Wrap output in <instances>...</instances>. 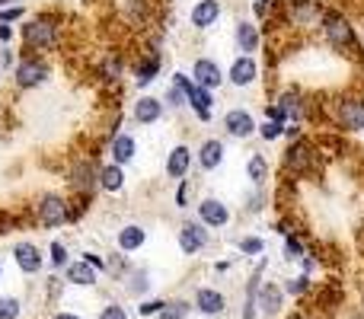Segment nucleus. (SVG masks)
Listing matches in <instances>:
<instances>
[{"label":"nucleus","instance_id":"nucleus-10","mask_svg":"<svg viewBox=\"0 0 364 319\" xmlns=\"http://www.w3.org/2000/svg\"><path fill=\"white\" fill-rule=\"evenodd\" d=\"M336 121L346 131H361L364 128V99H355V96H346V99L336 102Z\"/></svg>","mask_w":364,"mask_h":319},{"label":"nucleus","instance_id":"nucleus-47","mask_svg":"<svg viewBox=\"0 0 364 319\" xmlns=\"http://www.w3.org/2000/svg\"><path fill=\"white\" fill-rule=\"evenodd\" d=\"M0 42H13V29H10V26H0Z\"/></svg>","mask_w":364,"mask_h":319},{"label":"nucleus","instance_id":"nucleus-9","mask_svg":"<svg viewBox=\"0 0 364 319\" xmlns=\"http://www.w3.org/2000/svg\"><path fill=\"white\" fill-rule=\"evenodd\" d=\"M13 262H16V269L23 271V275H38L45 259H42V249H38L36 243L19 239V243H13Z\"/></svg>","mask_w":364,"mask_h":319},{"label":"nucleus","instance_id":"nucleus-32","mask_svg":"<svg viewBox=\"0 0 364 319\" xmlns=\"http://www.w3.org/2000/svg\"><path fill=\"white\" fill-rule=\"evenodd\" d=\"M304 256H307V249H304V239L294 237V233H284V259H288V262H301Z\"/></svg>","mask_w":364,"mask_h":319},{"label":"nucleus","instance_id":"nucleus-48","mask_svg":"<svg viewBox=\"0 0 364 319\" xmlns=\"http://www.w3.org/2000/svg\"><path fill=\"white\" fill-rule=\"evenodd\" d=\"M51 319H83V316L70 313V310H61V313H51Z\"/></svg>","mask_w":364,"mask_h":319},{"label":"nucleus","instance_id":"nucleus-21","mask_svg":"<svg viewBox=\"0 0 364 319\" xmlns=\"http://www.w3.org/2000/svg\"><path fill=\"white\" fill-rule=\"evenodd\" d=\"M115 243H119L122 252H138L141 246L147 243V230L141 224H125L119 233H115Z\"/></svg>","mask_w":364,"mask_h":319},{"label":"nucleus","instance_id":"nucleus-41","mask_svg":"<svg viewBox=\"0 0 364 319\" xmlns=\"http://www.w3.org/2000/svg\"><path fill=\"white\" fill-rule=\"evenodd\" d=\"M102 74H106V80H119V74H122V61H119V58H109L106 67H102Z\"/></svg>","mask_w":364,"mask_h":319},{"label":"nucleus","instance_id":"nucleus-45","mask_svg":"<svg viewBox=\"0 0 364 319\" xmlns=\"http://www.w3.org/2000/svg\"><path fill=\"white\" fill-rule=\"evenodd\" d=\"M265 119L278 121V125H284V121H288V119H284V112H282V106H269V109H265Z\"/></svg>","mask_w":364,"mask_h":319},{"label":"nucleus","instance_id":"nucleus-17","mask_svg":"<svg viewBox=\"0 0 364 319\" xmlns=\"http://www.w3.org/2000/svg\"><path fill=\"white\" fill-rule=\"evenodd\" d=\"M192 169V147H186V144H176L170 151V157H166V175L170 179H186V173Z\"/></svg>","mask_w":364,"mask_h":319},{"label":"nucleus","instance_id":"nucleus-46","mask_svg":"<svg viewBox=\"0 0 364 319\" xmlns=\"http://www.w3.org/2000/svg\"><path fill=\"white\" fill-rule=\"evenodd\" d=\"M272 6H275V0H256V16H259V19H265V16H269Z\"/></svg>","mask_w":364,"mask_h":319},{"label":"nucleus","instance_id":"nucleus-38","mask_svg":"<svg viewBox=\"0 0 364 319\" xmlns=\"http://www.w3.org/2000/svg\"><path fill=\"white\" fill-rule=\"evenodd\" d=\"M259 134H262L265 141H278V138L284 134V125H278V121H269V119H265L262 125H259Z\"/></svg>","mask_w":364,"mask_h":319},{"label":"nucleus","instance_id":"nucleus-23","mask_svg":"<svg viewBox=\"0 0 364 319\" xmlns=\"http://www.w3.org/2000/svg\"><path fill=\"white\" fill-rule=\"evenodd\" d=\"M314 147L307 144V141H294V144H291V151H288V166L294 169V173H307L310 166H314Z\"/></svg>","mask_w":364,"mask_h":319},{"label":"nucleus","instance_id":"nucleus-43","mask_svg":"<svg viewBox=\"0 0 364 319\" xmlns=\"http://www.w3.org/2000/svg\"><path fill=\"white\" fill-rule=\"evenodd\" d=\"M83 262H87L90 269H96V271H106V262H102L96 252H83Z\"/></svg>","mask_w":364,"mask_h":319},{"label":"nucleus","instance_id":"nucleus-13","mask_svg":"<svg viewBox=\"0 0 364 319\" xmlns=\"http://www.w3.org/2000/svg\"><path fill=\"white\" fill-rule=\"evenodd\" d=\"M198 220L205 227H211V230H218V227L230 224V211H227V205L220 198H201L198 201Z\"/></svg>","mask_w":364,"mask_h":319},{"label":"nucleus","instance_id":"nucleus-28","mask_svg":"<svg viewBox=\"0 0 364 319\" xmlns=\"http://www.w3.org/2000/svg\"><path fill=\"white\" fill-rule=\"evenodd\" d=\"M157 70H160V55H147L144 61L134 67V80H138V87H147V83H154Z\"/></svg>","mask_w":364,"mask_h":319},{"label":"nucleus","instance_id":"nucleus-7","mask_svg":"<svg viewBox=\"0 0 364 319\" xmlns=\"http://www.w3.org/2000/svg\"><path fill=\"white\" fill-rule=\"evenodd\" d=\"M208 239H211V233H208V227L201 224V220H186V224L179 227V252L182 256H198V252L208 246Z\"/></svg>","mask_w":364,"mask_h":319},{"label":"nucleus","instance_id":"nucleus-15","mask_svg":"<svg viewBox=\"0 0 364 319\" xmlns=\"http://www.w3.org/2000/svg\"><path fill=\"white\" fill-rule=\"evenodd\" d=\"M227 77H230V83H233V87H250V83H256V77H259V64H256V58H246V55H240L237 61L230 64V70H227Z\"/></svg>","mask_w":364,"mask_h":319},{"label":"nucleus","instance_id":"nucleus-36","mask_svg":"<svg viewBox=\"0 0 364 319\" xmlns=\"http://www.w3.org/2000/svg\"><path fill=\"white\" fill-rule=\"evenodd\" d=\"M51 265H55V269H68V246H64L61 239L51 243Z\"/></svg>","mask_w":364,"mask_h":319},{"label":"nucleus","instance_id":"nucleus-37","mask_svg":"<svg viewBox=\"0 0 364 319\" xmlns=\"http://www.w3.org/2000/svg\"><path fill=\"white\" fill-rule=\"evenodd\" d=\"M96 319H128V310L122 307V303H115V301H109L106 307L100 310V316Z\"/></svg>","mask_w":364,"mask_h":319},{"label":"nucleus","instance_id":"nucleus-22","mask_svg":"<svg viewBox=\"0 0 364 319\" xmlns=\"http://www.w3.org/2000/svg\"><path fill=\"white\" fill-rule=\"evenodd\" d=\"M233 42L246 58H252V51L259 48V29L252 23H246V19H240L237 29H233Z\"/></svg>","mask_w":364,"mask_h":319},{"label":"nucleus","instance_id":"nucleus-30","mask_svg":"<svg viewBox=\"0 0 364 319\" xmlns=\"http://www.w3.org/2000/svg\"><path fill=\"white\" fill-rule=\"evenodd\" d=\"M188 313H192V301H182V297H176V301H166L164 313H160L157 319H188Z\"/></svg>","mask_w":364,"mask_h":319},{"label":"nucleus","instance_id":"nucleus-16","mask_svg":"<svg viewBox=\"0 0 364 319\" xmlns=\"http://www.w3.org/2000/svg\"><path fill=\"white\" fill-rule=\"evenodd\" d=\"M64 281L74 284V288H96V281H100V271L90 269L87 262H68V269H64Z\"/></svg>","mask_w":364,"mask_h":319},{"label":"nucleus","instance_id":"nucleus-35","mask_svg":"<svg viewBox=\"0 0 364 319\" xmlns=\"http://www.w3.org/2000/svg\"><path fill=\"white\" fill-rule=\"evenodd\" d=\"M164 307H166V301H160V297H157V301H141V303H138V316H141V319L160 316V313H164Z\"/></svg>","mask_w":364,"mask_h":319},{"label":"nucleus","instance_id":"nucleus-24","mask_svg":"<svg viewBox=\"0 0 364 319\" xmlns=\"http://www.w3.org/2000/svg\"><path fill=\"white\" fill-rule=\"evenodd\" d=\"M134 151H138V144H134L132 134H115L112 144H109V153H112L115 166H125V163H132L134 160Z\"/></svg>","mask_w":364,"mask_h":319},{"label":"nucleus","instance_id":"nucleus-8","mask_svg":"<svg viewBox=\"0 0 364 319\" xmlns=\"http://www.w3.org/2000/svg\"><path fill=\"white\" fill-rule=\"evenodd\" d=\"M70 188H77L80 195H93L100 188V169H96L93 160H77L70 166V175H68Z\"/></svg>","mask_w":364,"mask_h":319},{"label":"nucleus","instance_id":"nucleus-11","mask_svg":"<svg viewBox=\"0 0 364 319\" xmlns=\"http://www.w3.org/2000/svg\"><path fill=\"white\" fill-rule=\"evenodd\" d=\"M192 310H198L201 316H224L227 313V294L218 288H198L195 291Z\"/></svg>","mask_w":364,"mask_h":319},{"label":"nucleus","instance_id":"nucleus-27","mask_svg":"<svg viewBox=\"0 0 364 319\" xmlns=\"http://www.w3.org/2000/svg\"><path fill=\"white\" fill-rule=\"evenodd\" d=\"M246 175H250V182L256 188H262L265 179H269V160H265L262 153H252L250 163H246Z\"/></svg>","mask_w":364,"mask_h":319},{"label":"nucleus","instance_id":"nucleus-20","mask_svg":"<svg viewBox=\"0 0 364 319\" xmlns=\"http://www.w3.org/2000/svg\"><path fill=\"white\" fill-rule=\"evenodd\" d=\"M160 115H164V102H160L157 96H141V99L134 102V121H138V125H157Z\"/></svg>","mask_w":364,"mask_h":319},{"label":"nucleus","instance_id":"nucleus-40","mask_svg":"<svg viewBox=\"0 0 364 319\" xmlns=\"http://www.w3.org/2000/svg\"><path fill=\"white\" fill-rule=\"evenodd\" d=\"M262 188H256V192H250V195H246V211H250V214H256V211H262Z\"/></svg>","mask_w":364,"mask_h":319},{"label":"nucleus","instance_id":"nucleus-6","mask_svg":"<svg viewBox=\"0 0 364 319\" xmlns=\"http://www.w3.org/2000/svg\"><path fill=\"white\" fill-rule=\"evenodd\" d=\"M282 307H284L282 284H272V281L259 284V291H256V313L262 319H275V316H282Z\"/></svg>","mask_w":364,"mask_h":319},{"label":"nucleus","instance_id":"nucleus-1","mask_svg":"<svg viewBox=\"0 0 364 319\" xmlns=\"http://www.w3.org/2000/svg\"><path fill=\"white\" fill-rule=\"evenodd\" d=\"M58 32H61V26L55 16H48V13L32 16L29 23H23V45L29 51H48L58 45Z\"/></svg>","mask_w":364,"mask_h":319},{"label":"nucleus","instance_id":"nucleus-49","mask_svg":"<svg viewBox=\"0 0 364 319\" xmlns=\"http://www.w3.org/2000/svg\"><path fill=\"white\" fill-rule=\"evenodd\" d=\"M288 319H314V316H307V313H291Z\"/></svg>","mask_w":364,"mask_h":319},{"label":"nucleus","instance_id":"nucleus-52","mask_svg":"<svg viewBox=\"0 0 364 319\" xmlns=\"http://www.w3.org/2000/svg\"><path fill=\"white\" fill-rule=\"evenodd\" d=\"M0 275H4V259H0Z\"/></svg>","mask_w":364,"mask_h":319},{"label":"nucleus","instance_id":"nucleus-29","mask_svg":"<svg viewBox=\"0 0 364 319\" xmlns=\"http://www.w3.org/2000/svg\"><path fill=\"white\" fill-rule=\"evenodd\" d=\"M275 106H282L284 119H294V121H304V99L294 93H284L282 102H275Z\"/></svg>","mask_w":364,"mask_h":319},{"label":"nucleus","instance_id":"nucleus-19","mask_svg":"<svg viewBox=\"0 0 364 319\" xmlns=\"http://www.w3.org/2000/svg\"><path fill=\"white\" fill-rule=\"evenodd\" d=\"M220 19V0H198L192 6V26L195 29H211Z\"/></svg>","mask_w":364,"mask_h":319},{"label":"nucleus","instance_id":"nucleus-33","mask_svg":"<svg viewBox=\"0 0 364 319\" xmlns=\"http://www.w3.org/2000/svg\"><path fill=\"white\" fill-rule=\"evenodd\" d=\"M19 316H23V301L13 294L0 297V319H19Z\"/></svg>","mask_w":364,"mask_h":319},{"label":"nucleus","instance_id":"nucleus-34","mask_svg":"<svg viewBox=\"0 0 364 319\" xmlns=\"http://www.w3.org/2000/svg\"><path fill=\"white\" fill-rule=\"evenodd\" d=\"M237 249L243 252V256H262V252H265V239L262 237H240L237 239Z\"/></svg>","mask_w":364,"mask_h":319},{"label":"nucleus","instance_id":"nucleus-4","mask_svg":"<svg viewBox=\"0 0 364 319\" xmlns=\"http://www.w3.org/2000/svg\"><path fill=\"white\" fill-rule=\"evenodd\" d=\"M48 64L42 61L38 55H26L16 61V70H13V83H16L19 90H32V87H42L45 80H48Z\"/></svg>","mask_w":364,"mask_h":319},{"label":"nucleus","instance_id":"nucleus-42","mask_svg":"<svg viewBox=\"0 0 364 319\" xmlns=\"http://www.w3.org/2000/svg\"><path fill=\"white\" fill-rule=\"evenodd\" d=\"M23 6H4V10H0V23H13V19H19L23 16Z\"/></svg>","mask_w":364,"mask_h":319},{"label":"nucleus","instance_id":"nucleus-3","mask_svg":"<svg viewBox=\"0 0 364 319\" xmlns=\"http://www.w3.org/2000/svg\"><path fill=\"white\" fill-rule=\"evenodd\" d=\"M173 87H179L182 93H186V106H192V112L198 115L201 121L211 119V102H214L211 90H205V87H198V83H192L186 74H173Z\"/></svg>","mask_w":364,"mask_h":319},{"label":"nucleus","instance_id":"nucleus-51","mask_svg":"<svg viewBox=\"0 0 364 319\" xmlns=\"http://www.w3.org/2000/svg\"><path fill=\"white\" fill-rule=\"evenodd\" d=\"M355 319H364V310H358V313H355Z\"/></svg>","mask_w":364,"mask_h":319},{"label":"nucleus","instance_id":"nucleus-39","mask_svg":"<svg viewBox=\"0 0 364 319\" xmlns=\"http://www.w3.org/2000/svg\"><path fill=\"white\" fill-rule=\"evenodd\" d=\"M166 106H170V109H182V106H186V93H182L179 87H170V90H166Z\"/></svg>","mask_w":364,"mask_h":319},{"label":"nucleus","instance_id":"nucleus-14","mask_svg":"<svg viewBox=\"0 0 364 319\" xmlns=\"http://www.w3.org/2000/svg\"><path fill=\"white\" fill-rule=\"evenodd\" d=\"M192 83H198V87H205V90H214L224 83V70H220V64L211 61V58H198V61L192 64Z\"/></svg>","mask_w":364,"mask_h":319},{"label":"nucleus","instance_id":"nucleus-2","mask_svg":"<svg viewBox=\"0 0 364 319\" xmlns=\"http://www.w3.org/2000/svg\"><path fill=\"white\" fill-rule=\"evenodd\" d=\"M36 217H38V224L48 227V230H55V227L68 224V220H70V205H68V198H64V195H58V192L38 195V201H36Z\"/></svg>","mask_w":364,"mask_h":319},{"label":"nucleus","instance_id":"nucleus-5","mask_svg":"<svg viewBox=\"0 0 364 319\" xmlns=\"http://www.w3.org/2000/svg\"><path fill=\"white\" fill-rule=\"evenodd\" d=\"M320 23H323V32H326L329 45H336L339 51L355 48V29H352V23H348V19L342 16V13L326 10V13L320 16Z\"/></svg>","mask_w":364,"mask_h":319},{"label":"nucleus","instance_id":"nucleus-25","mask_svg":"<svg viewBox=\"0 0 364 319\" xmlns=\"http://www.w3.org/2000/svg\"><path fill=\"white\" fill-rule=\"evenodd\" d=\"M122 281H125V294L128 297H138V301L147 294V291H151V284H154L151 281V271H147V269H132L125 278H122Z\"/></svg>","mask_w":364,"mask_h":319},{"label":"nucleus","instance_id":"nucleus-12","mask_svg":"<svg viewBox=\"0 0 364 319\" xmlns=\"http://www.w3.org/2000/svg\"><path fill=\"white\" fill-rule=\"evenodd\" d=\"M224 128H227V134H230V138H240V141L252 138V134L259 131L252 112H246V109H230V112L224 115Z\"/></svg>","mask_w":364,"mask_h":319},{"label":"nucleus","instance_id":"nucleus-18","mask_svg":"<svg viewBox=\"0 0 364 319\" xmlns=\"http://www.w3.org/2000/svg\"><path fill=\"white\" fill-rule=\"evenodd\" d=\"M224 153H227L224 141H218V138H208L205 144L198 147V166L205 169V173H211V169H218L220 163H224Z\"/></svg>","mask_w":364,"mask_h":319},{"label":"nucleus","instance_id":"nucleus-26","mask_svg":"<svg viewBox=\"0 0 364 319\" xmlns=\"http://www.w3.org/2000/svg\"><path fill=\"white\" fill-rule=\"evenodd\" d=\"M100 188H106V192H122V188H125V173H122V166H115V163L102 166L100 169Z\"/></svg>","mask_w":364,"mask_h":319},{"label":"nucleus","instance_id":"nucleus-44","mask_svg":"<svg viewBox=\"0 0 364 319\" xmlns=\"http://www.w3.org/2000/svg\"><path fill=\"white\" fill-rule=\"evenodd\" d=\"M176 205H179V207H188V179L179 182V188H176Z\"/></svg>","mask_w":364,"mask_h":319},{"label":"nucleus","instance_id":"nucleus-50","mask_svg":"<svg viewBox=\"0 0 364 319\" xmlns=\"http://www.w3.org/2000/svg\"><path fill=\"white\" fill-rule=\"evenodd\" d=\"M6 4H13V0H0V10H4V6H6Z\"/></svg>","mask_w":364,"mask_h":319},{"label":"nucleus","instance_id":"nucleus-31","mask_svg":"<svg viewBox=\"0 0 364 319\" xmlns=\"http://www.w3.org/2000/svg\"><path fill=\"white\" fill-rule=\"evenodd\" d=\"M310 288H314V281H310L307 275H294V278H288V281L282 284L284 297H304Z\"/></svg>","mask_w":364,"mask_h":319}]
</instances>
